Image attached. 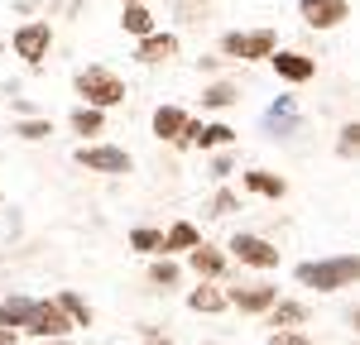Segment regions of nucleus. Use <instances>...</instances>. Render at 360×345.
Instances as JSON below:
<instances>
[{"label":"nucleus","instance_id":"1","mask_svg":"<svg viewBox=\"0 0 360 345\" xmlns=\"http://www.w3.org/2000/svg\"><path fill=\"white\" fill-rule=\"evenodd\" d=\"M77 91H82L86 106H96V111H106V106H120L125 101V82L115 77L111 67H101V62H91L77 72Z\"/></svg>","mask_w":360,"mask_h":345},{"label":"nucleus","instance_id":"2","mask_svg":"<svg viewBox=\"0 0 360 345\" xmlns=\"http://www.w3.org/2000/svg\"><path fill=\"white\" fill-rule=\"evenodd\" d=\"M298 283H303V288H317V292L351 288V283H356V255L327 259V264H303V269H298Z\"/></svg>","mask_w":360,"mask_h":345},{"label":"nucleus","instance_id":"3","mask_svg":"<svg viewBox=\"0 0 360 345\" xmlns=\"http://www.w3.org/2000/svg\"><path fill=\"white\" fill-rule=\"evenodd\" d=\"M274 43H278L274 29H250V34L236 29V34H226V39H221V53L250 62V58H269V53H274Z\"/></svg>","mask_w":360,"mask_h":345},{"label":"nucleus","instance_id":"4","mask_svg":"<svg viewBox=\"0 0 360 345\" xmlns=\"http://www.w3.org/2000/svg\"><path fill=\"white\" fill-rule=\"evenodd\" d=\"M49 48H53V29H49V20H29V25L15 29V53L25 58L29 67H39V62L49 58Z\"/></svg>","mask_w":360,"mask_h":345},{"label":"nucleus","instance_id":"5","mask_svg":"<svg viewBox=\"0 0 360 345\" xmlns=\"http://www.w3.org/2000/svg\"><path fill=\"white\" fill-rule=\"evenodd\" d=\"M25 326L29 336H68L72 331V316L63 312L58 302H29V312H25Z\"/></svg>","mask_w":360,"mask_h":345},{"label":"nucleus","instance_id":"6","mask_svg":"<svg viewBox=\"0 0 360 345\" xmlns=\"http://www.w3.org/2000/svg\"><path fill=\"white\" fill-rule=\"evenodd\" d=\"M298 15H303L307 29H336L351 20V0H303Z\"/></svg>","mask_w":360,"mask_h":345},{"label":"nucleus","instance_id":"7","mask_svg":"<svg viewBox=\"0 0 360 345\" xmlns=\"http://www.w3.org/2000/svg\"><path fill=\"white\" fill-rule=\"evenodd\" d=\"M77 163L91 172H130V154L125 149H106V144H91V149H77Z\"/></svg>","mask_w":360,"mask_h":345},{"label":"nucleus","instance_id":"8","mask_svg":"<svg viewBox=\"0 0 360 345\" xmlns=\"http://www.w3.org/2000/svg\"><path fill=\"white\" fill-rule=\"evenodd\" d=\"M231 255L240 259V264H255V269H278V250L269 240H259V235H236Z\"/></svg>","mask_w":360,"mask_h":345},{"label":"nucleus","instance_id":"9","mask_svg":"<svg viewBox=\"0 0 360 345\" xmlns=\"http://www.w3.org/2000/svg\"><path fill=\"white\" fill-rule=\"evenodd\" d=\"M269 62H274V72L283 77V82H307V77L317 72V62H312L307 53H278V48H274Z\"/></svg>","mask_w":360,"mask_h":345},{"label":"nucleus","instance_id":"10","mask_svg":"<svg viewBox=\"0 0 360 345\" xmlns=\"http://www.w3.org/2000/svg\"><path fill=\"white\" fill-rule=\"evenodd\" d=\"M178 53V39H173V34H144V39H139V62H168V58Z\"/></svg>","mask_w":360,"mask_h":345},{"label":"nucleus","instance_id":"11","mask_svg":"<svg viewBox=\"0 0 360 345\" xmlns=\"http://www.w3.org/2000/svg\"><path fill=\"white\" fill-rule=\"evenodd\" d=\"M274 297H278V288H264V283H255V288H236V292H231L226 302H236L240 312H264V307H269Z\"/></svg>","mask_w":360,"mask_h":345},{"label":"nucleus","instance_id":"12","mask_svg":"<svg viewBox=\"0 0 360 345\" xmlns=\"http://www.w3.org/2000/svg\"><path fill=\"white\" fill-rule=\"evenodd\" d=\"M183 125H188V115L178 111V106H159V111H154V135H159V140H178Z\"/></svg>","mask_w":360,"mask_h":345},{"label":"nucleus","instance_id":"13","mask_svg":"<svg viewBox=\"0 0 360 345\" xmlns=\"http://www.w3.org/2000/svg\"><path fill=\"white\" fill-rule=\"evenodd\" d=\"M120 29H125V34H135V39H144V34H154V15H149L144 5H125Z\"/></svg>","mask_w":360,"mask_h":345},{"label":"nucleus","instance_id":"14","mask_svg":"<svg viewBox=\"0 0 360 345\" xmlns=\"http://www.w3.org/2000/svg\"><path fill=\"white\" fill-rule=\"evenodd\" d=\"M264 312H269V326H298V321L307 316V307H303V302H278V297H274Z\"/></svg>","mask_w":360,"mask_h":345},{"label":"nucleus","instance_id":"15","mask_svg":"<svg viewBox=\"0 0 360 345\" xmlns=\"http://www.w3.org/2000/svg\"><path fill=\"white\" fill-rule=\"evenodd\" d=\"M245 187L259 192V197H283V192H288L283 177H274V172H245Z\"/></svg>","mask_w":360,"mask_h":345},{"label":"nucleus","instance_id":"16","mask_svg":"<svg viewBox=\"0 0 360 345\" xmlns=\"http://www.w3.org/2000/svg\"><path fill=\"white\" fill-rule=\"evenodd\" d=\"M197 240H202V235H197V226H188V221H178V226H173V230L164 235V255H168V250H193Z\"/></svg>","mask_w":360,"mask_h":345},{"label":"nucleus","instance_id":"17","mask_svg":"<svg viewBox=\"0 0 360 345\" xmlns=\"http://www.w3.org/2000/svg\"><path fill=\"white\" fill-rule=\"evenodd\" d=\"M193 269H197V273H207V278H212V273H221V269H226V259L217 255V250H207V245L197 240V245H193Z\"/></svg>","mask_w":360,"mask_h":345},{"label":"nucleus","instance_id":"18","mask_svg":"<svg viewBox=\"0 0 360 345\" xmlns=\"http://www.w3.org/2000/svg\"><path fill=\"white\" fill-rule=\"evenodd\" d=\"M231 101H240V91H236L231 82H217V86L202 91V106H212V111H221V106H231Z\"/></svg>","mask_w":360,"mask_h":345},{"label":"nucleus","instance_id":"19","mask_svg":"<svg viewBox=\"0 0 360 345\" xmlns=\"http://www.w3.org/2000/svg\"><path fill=\"white\" fill-rule=\"evenodd\" d=\"M58 307L72 316V326H91V307H86L77 292H63V297H58Z\"/></svg>","mask_w":360,"mask_h":345},{"label":"nucleus","instance_id":"20","mask_svg":"<svg viewBox=\"0 0 360 345\" xmlns=\"http://www.w3.org/2000/svg\"><path fill=\"white\" fill-rule=\"evenodd\" d=\"M188 307H193V312H221V307H226V297L217 292V288H197L193 297H188Z\"/></svg>","mask_w":360,"mask_h":345},{"label":"nucleus","instance_id":"21","mask_svg":"<svg viewBox=\"0 0 360 345\" xmlns=\"http://www.w3.org/2000/svg\"><path fill=\"white\" fill-rule=\"evenodd\" d=\"M72 130H77V135H96V130H101V111H96V106H82V111L72 115Z\"/></svg>","mask_w":360,"mask_h":345},{"label":"nucleus","instance_id":"22","mask_svg":"<svg viewBox=\"0 0 360 345\" xmlns=\"http://www.w3.org/2000/svg\"><path fill=\"white\" fill-rule=\"evenodd\" d=\"M15 135H20V140H49V135H53V120H20Z\"/></svg>","mask_w":360,"mask_h":345},{"label":"nucleus","instance_id":"23","mask_svg":"<svg viewBox=\"0 0 360 345\" xmlns=\"http://www.w3.org/2000/svg\"><path fill=\"white\" fill-rule=\"evenodd\" d=\"M130 245H135L139 255H154V250H164V235H159V230H135Z\"/></svg>","mask_w":360,"mask_h":345},{"label":"nucleus","instance_id":"24","mask_svg":"<svg viewBox=\"0 0 360 345\" xmlns=\"http://www.w3.org/2000/svg\"><path fill=\"white\" fill-rule=\"evenodd\" d=\"M236 206H240V201H236V192H217V197H212V216H231Z\"/></svg>","mask_w":360,"mask_h":345},{"label":"nucleus","instance_id":"25","mask_svg":"<svg viewBox=\"0 0 360 345\" xmlns=\"http://www.w3.org/2000/svg\"><path fill=\"white\" fill-rule=\"evenodd\" d=\"M149 278H154V283H178V269H173V264H154V269H149Z\"/></svg>","mask_w":360,"mask_h":345},{"label":"nucleus","instance_id":"26","mask_svg":"<svg viewBox=\"0 0 360 345\" xmlns=\"http://www.w3.org/2000/svg\"><path fill=\"white\" fill-rule=\"evenodd\" d=\"M360 149V125H346L341 130V154H356Z\"/></svg>","mask_w":360,"mask_h":345},{"label":"nucleus","instance_id":"27","mask_svg":"<svg viewBox=\"0 0 360 345\" xmlns=\"http://www.w3.org/2000/svg\"><path fill=\"white\" fill-rule=\"evenodd\" d=\"M269 345H312L307 336H298V331H274L269 336Z\"/></svg>","mask_w":360,"mask_h":345},{"label":"nucleus","instance_id":"28","mask_svg":"<svg viewBox=\"0 0 360 345\" xmlns=\"http://www.w3.org/2000/svg\"><path fill=\"white\" fill-rule=\"evenodd\" d=\"M0 345H10V331H5V326H0Z\"/></svg>","mask_w":360,"mask_h":345},{"label":"nucleus","instance_id":"29","mask_svg":"<svg viewBox=\"0 0 360 345\" xmlns=\"http://www.w3.org/2000/svg\"><path fill=\"white\" fill-rule=\"evenodd\" d=\"M120 5H144V0H120Z\"/></svg>","mask_w":360,"mask_h":345},{"label":"nucleus","instance_id":"30","mask_svg":"<svg viewBox=\"0 0 360 345\" xmlns=\"http://www.w3.org/2000/svg\"><path fill=\"white\" fill-rule=\"evenodd\" d=\"M159 345H168V341H159Z\"/></svg>","mask_w":360,"mask_h":345}]
</instances>
